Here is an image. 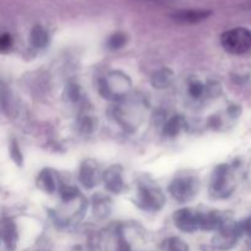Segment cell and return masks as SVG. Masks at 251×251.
Returning <instances> with one entry per match:
<instances>
[{
  "mask_svg": "<svg viewBox=\"0 0 251 251\" xmlns=\"http://www.w3.org/2000/svg\"><path fill=\"white\" fill-rule=\"evenodd\" d=\"M208 90H210V87H207V86H205L202 82H200V81L198 80L191 81L190 85H189V93H190V96L194 100L202 98L203 95H205Z\"/></svg>",
  "mask_w": 251,
  "mask_h": 251,
  "instance_id": "obj_17",
  "label": "cell"
},
{
  "mask_svg": "<svg viewBox=\"0 0 251 251\" xmlns=\"http://www.w3.org/2000/svg\"><path fill=\"white\" fill-rule=\"evenodd\" d=\"M126 44V36L124 33H115L110 36L109 41H108V47L112 50H117V49L123 48Z\"/></svg>",
  "mask_w": 251,
  "mask_h": 251,
  "instance_id": "obj_18",
  "label": "cell"
},
{
  "mask_svg": "<svg viewBox=\"0 0 251 251\" xmlns=\"http://www.w3.org/2000/svg\"><path fill=\"white\" fill-rule=\"evenodd\" d=\"M37 185L44 193L55 194L56 191H60L63 184H61L60 176L55 171L47 168L39 173L38 178H37Z\"/></svg>",
  "mask_w": 251,
  "mask_h": 251,
  "instance_id": "obj_9",
  "label": "cell"
},
{
  "mask_svg": "<svg viewBox=\"0 0 251 251\" xmlns=\"http://www.w3.org/2000/svg\"><path fill=\"white\" fill-rule=\"evenodd\" d=\"M211 15V11L207 10H180L172 15L174 21L179 24H199Z\"/></svg>",
  "mask_w": 251,
  "mask_h": 251,
  "instance_id": "obj_12",
  "label": "cell"
},
{
  "mask_svg": "<svg viewBox=\"0 0 251 251\" xmlns=\"http://www.w3.org/2000/svg\"><path fill=\"white\" fill-rule=\"evenodd\" d=\"M200 189V181L195 176H179L169 185V193L178 202L186 203L195 199Z\"/></svg>",
  "mask_w": 251,
  "mask_h": 251,
  "instance_id": "obj_6",
  "label": "cell"
},
{
  "mask_svg": "<svg viewBox=\"0 0 251 251\" xmlns=\"http://www.w3.org/2000/svg\"><path fill=\"white\" fill-rule=\"evenodd\" d=\"M102 176H103L100 174L97 163L95 161H92V159H87V161H85L81 164L78 179H80V183L85 188L92 189L93 186L100 183Z\"/></svg>",
  "mask_w": 251,
  "mask_h": 251,
  "instance_id": "obj_8",
  "label": "cell"
},
{
  "mask_svg": "<svg viewBox=\"0 0 251 251\" xmlns=\"http://www.w3.org/2000/svg\"><path fill=\"white\" fill-rule=\"evenodd\" d=\"M105 188L113 194H120L124 190V179H123V168L120 166H112L103 174Z\"/></svg>",
  "mask_w": 251,
  "mask_h": 251,
  "instance_id": "obj_10",
  "label": "cell"
},
{
  "mask_svg": "<svg viewBox=\"0 0 251 251\" xmlns=\"http://www.w3.org/2000/svg\"><path fill=\"white\" fill-rule=\"evenodd\" d=\"M173 222L179 230L184 233H194L200 229L199 212L191 208H180L173 215Z\"/></svg>",
  "mask_w": 251,
  "mask_h": 251,
  "instance_id": "obj_7",
  "label": "cell"
},
{
  "mask_svg": "<svg viewBox=\"0 0 251 251\" xmlns=\"http://www.w3.org/2000/svg\"><path fill=\"white\" fill-rule=\"evenodd\" d=\"M12 47V37L9 33L0 34V53H6Z\"/></svg>",
  "mask_w": 251,
  "mask_h": 251,
  "instance_id": "obj_20",
  "label": "cell"
},
{
  "mask_svg": "<svg viewBox=\"0 0 251 251\" xmlns=\"http://www.w3.org/2000/svg\"><path fill=\"white\" fill-rule=\"evenodd\" d=\"M10 153H11V157L14 158V161L16 162L17 164H22V154L21 152H20V149H19V145L16 144V142H12L11 144V147H10Z\"/></svg>",
  "mask_w": 251,
  "mask_h": 251,
  "instance_id": "obj_21",
  "label": "cell"
},
{
  "mask_svg": "<svg viewBox=\"0 0 251 251\" xmlns=\"http://www.w3.org/2000/svg\"><path fill=\"white\" fill-rule=\"evenodd\" d=\"M242 225V229H243V234H248L251 238V215L244 222L240 223Z\"/></svg>",
  "mask_w": 251,
  "mask_h": 251,
  "instance_id": "obj_22",
  "label": "cell"
},
{
  "mask_svg": "<svg viewBox=\"0 0 251 251\" xmlns=\"http://www.w3.org/2000/svg\"><path fill=\"white\" fill-rule=\"evenodd\" d=\"M17 245V229L11 221H5L0 227V247L5 251H14Z\"/></svg>",
  "mask_w": 251,
  "mask_h": 251,
  "instance_id": "obj_11",
  "label": "cell"
},
{
  "mask_svg": "<svg viewBox=\"0 0 251 251\" xmlns=\"http://www.w3.org/2000/svg\"><path fill=\"white\" fill-rule=\"evenodd\" d=\"M109 205H110V202L108 199L98 198L97 200H96V203H95V213L102 216V217H105V216H108V213H109V211H110Z\"/></svg>",
  "mask_w": 251,
  "mask_h": 251,
  "instance_id": "obj_19",
  "label": "cell"
},
{
  "mask_svg": "<svg viewBox=\"0 0 251 251\" xmlns=\"http://www.w3.org/2000/svg\"><path fill=\"white\" fill-rule=\"evenodd\" d=\"M242 234V225L227 217L220 226V228L216 230L215 237L212 238V245L218 250H230L237 245Z\"/></svg>",
  "mask_w": 251,
  "mask_h": 251,
  "instance_id": "obj_5",
  "label": "cell"
},
{
  "mask_svg": "<svg viewBox=\"0 0 251 251\" xmlns=\"http://www.w3.org/2000/svg\"><path fill=\"white\" fill-rule=\"evenodd\" d=\"M221 44L226 51L234 55L245 54L251 49V31L244 27L226 31L221 36Z\"/></svg>",
  "mask_w": 251,
  "mask_h": 251,
  "instance_id": "obj_4",
  "label": "cell"
},
{
  "mask_svg": "<svg viewBox=\"0 0 251 251\" xmlns=\"http://www.w3.org/2000/svg\"><path fill=\"white\" fill-rule=\"evenodd\" d=\"M184 126H185V120H184V118L180 117V115H176V117H173L171 120H168L166 123L163 134L169 137L176 136L184 129Z\"/></svg>",
  "mask_w": 251,
  "mask_h": 251,
  "instance_id": "obj_14",
  "label": "cell"
},
{
  "mask_svg": "<svg viewBox=\"0 0 251 251\" xmlns=\"http://www.w3.org/2000/svg\"><path fill=\"white\" fill-rule=\"evenodd\" d=\"M131 87V81L129 76L115 71L110 73L107 77L100 82V92L104 98L110 100H122L129 92Z\"/></svg>",
  "mask_w": 251,
  "mask_h": 251,
  "instance_id": "obj_3",
  "label": "cell"
},
{
  "mask_svg": "<svg viewBox=\"0 0 251 251\" xmlns=\"http://www.w3.org/2000/svg\"><path fill=\"white\" fill-rule=\"evenodd\" d=\"M174 80V73L168 68H163L161 70L156 71V73L152 75L151 83L154 88H167L168 86L172 85Z\"/></svg>",
  "mask_w": 251,
  "mask_h": 251,
  "instance_id": "obj_13",
  "label": "cell"
},
{
  "mask_svg": "<svg viewBox=\"0 0 251 251\" xmlns=\"http://www.w3.org/2000/svg\"><path fill=\"white\" fill-rule=\"evenodd\" d=\"M237 188V178L234 171L228 164H221L215 168L210 179L211 196L215 199H227L234 193Z\"/></svg>",
  "mask_w": 251,
  "mask_h": 251,
  "instance_id": "obj_1",
  "label": "cell"
},
{
  "mask_svg": "<svg viewBox=\"0 0 251 251\" xmlns=\"http://www.w3.org/2000/svg\"><path fill=\"white\" fill-rule=\"evenodd\" d=\"M164 202H166V196L163 191L151 179L142 178L139 181L136 205L140 208L149 212H157L163 207Z\"/></svg>",
  "mask_w": 251,
  "mask_h": 251,
  "instance_id": "obj_2",
  "label": "cell"
},
{
  "mask_svg": "<svg viewBox=\"0 0 251 251\" xmlns=\"http://www.w3.org/2000/svg\"><path fill=\"white\" fill-rule=\"evenodd\" d=\"M49 42V36L48 32L43 28L42 26H36L33 27L31 32V44L34 48L42 49L44 47L48 46Z\"/></svg>",
  "mask_w": 251,
  "mask_h": 251,
  "instance_id": "obj_15",
  "label": "cell"
},
{
  "mask_svg": "<svg viewBox=\"0 0 251 251\" xmlns=\"http://www.w3.org/2000/svg\"><path fill=\"white\" fill-rule=\"evenodd\" d=\"M164 251H189V247L180 238H171L163 245Z\"/></svg>",
  "mask_w": 251,
  "mask_h": 251,
  "instance_id": "obj_16",
  "label": "cell"
}]
</instances>
